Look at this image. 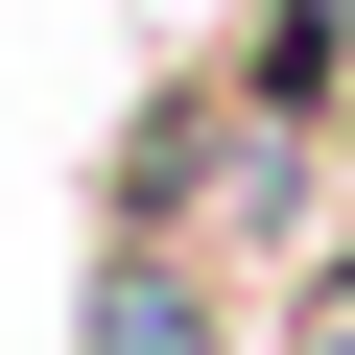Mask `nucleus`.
<instances>
[{
    "mask_svg": "<svg viewBox=\"0 0 355 355\" xmlns=\"http://www.w3.org/2000/svg\"><path fill=\"white\" fill-rule=\"evenodd\" d=\"M71 355H261V308H237L214 261H166V237H95V284H71Z\"/></svg>",
    "mask_w": 355,
    "mask_h": 355,
    "instance_id": "f257e3e1",
    "label": "nucleus"
},
{
    "mask_svg": "<svg viewBox=\"0 0 355 355\" xmlns=\"http://www.w3.org/2000/svg\"><path fill=\"white\" fill-rule=\"evenodd\" d=\"M261 355H355V237H331L308 284H261Z\"/></svg>",
    "mask_w": 355,
    "mask_h": 355,
    "instance_id": "f03ea898",
    "label": "nucleus"
},
{
    "mask_svg": "<svg viewBox=\"0 0 355 355\" xmlns=\"http://www.w3.org/2000/svg\"><path fill=\"white\" fill-rule=\"evenodd\" d=\"M331 190H355V142H331Z\"/></svg>",
    "mask_w": 355,
    "mask_h": 355,
    "instance_id": "7ed1b4c3",
    "label": "nucleus"
}]
</instances>
